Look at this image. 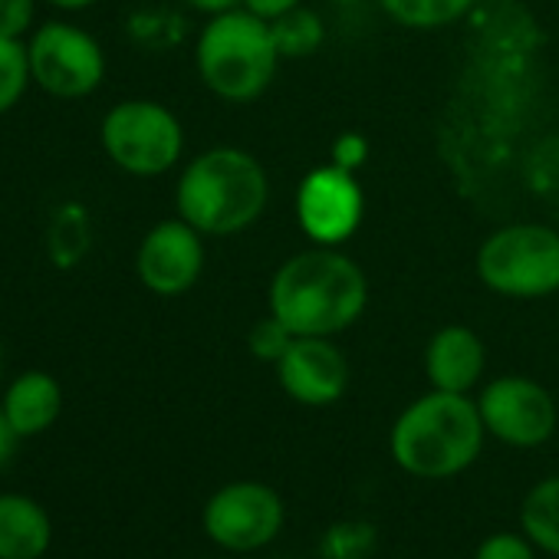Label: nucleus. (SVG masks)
Instances as JSON below:
<instances>
[{
    "instance_id": "393cba45",
    "label": "nucleus",
    "mask_w": 559,
    "mask_h": 559,
    "mask_svg": "<svg viewBox=\"0 0 559 559\" xmlns=\"http://www.w3.org/2000/svg\"><path fill=\"white\" fill-rule=\"evenodd\" d=\"M369 139L362 132H343L336 135L333 148H330V162L346 168V171H359L369 162Z\"/></svg>"
},
{
    "instance_id": "4be33fe9",
    "label": "nucleus",
    "mask_w": 559,
    "mask_h": 559,
    "mask_svg": "<svg viewBox=\"0 0 559 559\" xmlns=\"http://www.w3.org/2000/svg\"><path fill=\"white\" fill-rule=\"evenodd\" d=\"M290 343H294V333L284 323H280L273 313H266L263 320H257L250 326V333H247L250 356L260 359V362H270V366H276L280 359H284V353L290 349Z\"/></svg>"
},
{
    "instance_id": "412c9836",
    "label": "nucleus",
    "mask_w": 559,
    "mask_h": 559,
    "mask_svg": "<svg viewBox=\"0 0 559 559\" xmlns=\"http://www.w3.org/2000/svg\"><path fill=\"white\" fill-rule=\"evenodd\" d=\"M86 237H90L86 211L76 207V204L60 207L57 221L50 224V253H53V260L60 266H73L76 257L86 250Z\"/></svg>"
},
{
    "instance_id": "aec40b11",
    "label": "nucleus",
    "mask_w": 559,
    "mask_h": 559,
    "mask_svg": "<svg viewBox=\"0 0 559 559\" xmlns=\"http://www.w3.org/2000/svg\"><path fill=\"white\" fill-rule=\"evenodd\" d=\"M323 559H369L376 552V526L366 520H343L326 530Z\"/></svg>"
},
{
    "instance_id": "f3484780",
    "label": "nucleus",
    "mask_w": 559,
    "mask_h": 559,
    "mask_svg": "<svg viewBox=\"0 0 559 559\" xmlns=\"http://www.w3.org/2000/svg\"><path fill=\"white\" fill-rule=\"evenodd\" d=\"M376 4L405 31H444L464 21L480 0H376Z\"/></svg>"
},
{
    "instance_id": "20e7f679",
    "label": "nucleus",
    "mask_w": 559,
    "mask_h": 559,
    "mask_svg": "<svg viewBox=\"0 0 559 559\" xmlns=\"http://www.w3.org/2000/svg\"><path fill=\"white\" fill-rule=\"evenodd\" d=\"M280 63L284 60L276 53L270 21L243 8L207 17L194 40V70L204 90L224 103L260 99Z\"/></svg>"
},
{
    "instance_id": "f03ea898",
    "label": "nucleus",
    "mask_w": 559,
    "mask_h": 559,
    "mask_svg": "<svg viewBox=\"0 0 559 559\" xmlns=\"http://www.w3.org/2000/svg\"><path fill=\"white\" fill-rule=\"evenodd\" d=\"M270 204L266 168L237 145L194 155L175 185V211L204 237H234L253 227Z\"/></svg>"
},
{
    "instance_id": "dca6fc26",
    "label": "nucleus",
    "mask_w": 559,
    "mask_h": 559,
    "mask_svg": "<svg viewBox=\"0 0 559 559\" xmlns=\"http://www.w3.org/2000/svg\"><path fill=\"white\" fill-rule=\"evenodd\" d=\"M520 530L536 549L559 559V474L530 487L520 507Z\"/></svg>"
},
{
    "instance_id": "4468645a",
    "label": "nucleus",
    "mask_w": 559,
    "mask_h": 559,
    "mask_svg": "<svg viewBox=\"0 0 559 559\" xmlns=\"http://www.w3.org/2000/svg\"><path fill=\"white\" fill-rule=\"evenodd\" d=\"M0 408L21 438H37L63 415V385L44 369H27L4 389Z\"/></svg>"
},
{
    "instance_id": "1a4fd4ad",
    "label": "nucleus",
    "mask_w": 559,
    "mask_h": 559,
    "mask_svg": "<svg viewBox=\"0 0 559 559\" xmlns=\"http://www.w3.org/2000/svg\"><path fill=\"white\" fill-rule=\"evenodd\" d=\"M477 412L490 438L507 448H539L556 435L559 408L546 385L526 376H500L477 395Z\"/></svg>"
},
{
    "instance_id": "423d86ee",
    "label": "nucleus",
    "mask_w": 559,
    "mask_h": 559,
    "mask_svg": "<svg viewBox=\"0 0 559 559\" xmlns=\"http://www.w3.org/2000/svg\"><path fill=\"white\" fill-rule=\"evenodd\" d=\"M106 158L132 178H158L185 155V126L158 99H122L99 122Z\"/></svg>"
},
{
    "instance_id": "7c9ffc66",
    "label": "nucleus",
    "mask_w": 559,
    "mask_h": 559,
    "mask_svg": "<svg viewBox=\"0 0 559 559\" xmlns=\"http://www.w3.org/2000/svg\"><path fill=\"white\" fill-rule=\"evenodd\" d=\"M326 4H336V8H349V4H356V0H326Z\"/></svg>"
},
{
    "instance_id": "cd10ccee",
    "label": "nucleus",
    "mask_w": 559,
    "mask_h": 559,
    "mask_svg": "<svg viewBox=\"0 0 559 559\" xmlns=\"http://www.w3.org/2000/svg\"><path fill=\"white\" fill-rule=\"evenodd\" d=\"M185 8L204 14V17H214V14H224V11H234L240 8V0H181Z\"/></svg>"
},
{
    "instance_id": "f257e3e1",
    "label": "nucleus",
    "mask_w": 559,
    "mask_h": 559,
    "mask_svg": "<svg viewBox=\"0 0 559 559\" xmlns=\"http://www.w3.org/2000/svg\"><path fill=\"white\" fill-rule=\"evenodd\" d=\"M270 313L294 336L336 340L369 307V276L340 247H310L287 257L270 276Z\"/></svg>"
},
{
    "instance_id": "9b49d317",
    "label": "nucleus",
    "mask_w": 559,
    "mask_h": 559,
    "mask_svg": "<svg viewBox=\"0 0 559 559\" xmlns=\"http://www.w3.org/2000/svg\"><path fill=\"white\" fill-rule=\"evenodd\" d=\"M204 234L191 227L185 217H168L158 221L155 227L145 230L135 250V276L139 284L162 297L175 300L194 290V284L204 273Z\"/></svg>"
},
{
    "instance_id": "bb28decb",
    "label": "nucleus",
    "mask_w": 559,
    "mask_h": 559,
    "mask_svg": "<svg viewBox=\"0 0 559 559\" xmlns=\"http://www.w3.org/2000/svg\"><path fill=\"white\" fill-rule=\"evenodd\" d=\"M24 438L14 431V425L8 421V415H4V408H0V471H4L8 464H11V457L17 454V444H21Z\"/></svg>"
},
{
    "instance_id": "2eb2a0df",
    "label": "nucleus",
    "mask_w": 559,
    "mask_h": 559,
    "mask_svg": "<svg viewBox=\"0 0 559 559\" xmlns=\"http://www.w3.org/2000/svg\"><path fill=\"white\" fill-rule=\"evenodd\" d=\"M53 543L47 507L27 493H0V559H44Z\"/></svg>"
},
{
    "instance_id": "f8f14e48",
    "label": "nucleus",
    "mask_w": 559,
    "mask_h": 559,
    "mask_svg": "<svg viewBox=\"0 0 559 559\" xmlns=\"http://www.w3.org/2000/svg\"><path fill=\"white\" fill-rule=\"evenodd\" d=\"M276 382L294 402L326 408L349 389V359L330 336H294L290 349L276 362Z\"/></svg>"
},
{
    "instance_id": "b1692460",
    "label": "nucleus",
    "mask_w": 559,
    "mask_h": 559,
    "mask_svg": "<svg viewBox=\"0 0 559 559\" xmlns=\"http://www.w3.org/2000/svg\"><path fill=\"white\" fill-rule=\"evenodd\" d=\"M474 559H536V546L530 543L526 533H510V530H503V533H490V536L477 546Z\"/></svg>"
},
{
    "instance_id": "c756f323",
    "label": "nucleus",
    "mask_w": 559,
    "mask_h": 559,
    "mask_svg": "<svg viewBox=\"0 0 559 559\" xmlns=\"http://www.w3.org/2000/svg\"><path fill=\"white\" fill-rule=\"evenodd\" d=\"M4 366H8V356H4V343H0V379H4Z\"/></svg>"
},
{
    "instance_id": "9d476101",
    "label": "nucleus",
    "mask_w": 559,
    "mask_h": 559,
    "mask_svg": "<svg viewBox=\"0 0 559 559\" xmlns=\"http://www.w3.org/2000/svg\"><path fill=\"white\" fill-rule=\"evenodd\" d=\"M297 224L317 247H343L362 224L366 194L356 171L333 162L307 171L297 188Z\"/></svg>"
},
{
    "instance_id": "39448f33",
    "label": "nucleus",
    "mask_w": 559,
    "mask_h": 559,
    "mask_svg": "<svg viewBox=\"0 0 559 559\" xmlns=\"http://www.w3.org/2000/svg\"><path fill=\"white\" fill-rule=\"evenodd\" d=\"M477 280L507 300H546L559 290V230L516 221L490 230L474 257Z\"/></svg>"
},
{
    "instance_id": "ddd939ff",
    "label": "nucleus",
    "mask_w": 559,
    "mask_h": 559,
    "mask_svg": "<svg viewBox=\"0 0 559 559\" xmlns=\"http://www.w3.org/2000/svg\"><path fill=\"white\" fill-rule=\"evenodd\" d=\"M487 369L484 340L461 323L441 326L425 346V376L438 392L471 395Z\"/></svg>"
},
{
    "instance_id": "a211bd4d",
    "label": "nucleus",
    "mask_w": 559,
    "mask_h": 559,
    "mask_svg": "<svg viewBox=\"0 0 559 559\" xmlns=\"http://www.w3.org/2000/svg\"><path fill=\"white\" fill-rule=\"evenodd\" d=\"M270 31H273V44H276V53L280 60H307L313 57L323 40H326V27H323V17L310 8H294L290 14L270 21Z\"/></svg>"
},
{
    "instance_id": "a878e982",
    "label": "nucleus",
    "mask_w": 559,
    "mask_h": 559,
    "mask_svg": "<svg viewBox=\"0 0 559 559\" xmlns=\"http://www.w3.org/2000/svg\"><path fill=\"white\" fill-rule=\"evenodd\" d=\"M304 0H240V8L263 17V21H276V17H284L290 14L294 8H300Z\"/></svg>"
},
{
    "instance_id": "c85d7f7f",
    "label": "nucleus",
    "mask_w": 559,
    "mask_h": 559,
    "mask_svg": "<svg viewBox=\"0 0 559 559\" xmlns=\"http://www.w3.org/2000/svg\"><path fill=\"white\" fill-rule=\"evenodd\" d=\"M44 4H50L60 14H80V11H90L93 4H99V0H44Z\"/></svg>"
},
{
    "instance_id": "6e6552de",
    "label": "nucleus",
    "mask_w": 559,
    "mask_h": 559,
    "mask_svg": "<svg viewBox=\"0 0 559 559\" xmlns=\"http://www.w3.org/2000/svg\"><path fill=\"white\" fill-rule=\"evenodd\" d=\"M284 500L270 484L230 480L207 497L201 526L207 539L227 552H257L284 530Z\"/></svg>"
},
{
    "instance_id": "5701e85b",
    "label": "nucleus",
    "mask_w": 559,
    "mask_h": 559,
    "mask_svg": "<svg viewBox=\"0 0 559 559\" xmlns=\"http://www.w3.org/2000/svg\"><path fill=\"white\" fill-rule=\"evenodd\" d=\"M37 31V0H0V37L27 40Z\"/></svg>"
},
{
    "instance_id": "7ed1b4c3",
    "label": "nucleus",
    "mask_w": 559,
    "mask_h": 559,
    "mask_svg": "<svg viewBox=\"0 0 559 559\" xmlns=\"http://www.w3.org/2000/svg\"><path fill=\"white\" fill-rule=\"evenodd\" d=\"M484 418L477 399L457 392H425L392 425V461L421 480H448L464 474L484 451Z\"/></svg>"
},
{
    "instance_id": "0eeeda50",
    "label": "nucleus",
    "mask_w": 559,
    "mask_h": 559,
    "mask_svg": "<svg viewBox=\"0 0 559 559\" xmlns=\"http://www.w3.org/2000/svg\"><path fill=\"white\" fill-rule=\"evenodd\" d=\"M27 60L34 86L53 99H86L106 80L103 44L70 21L37 24L27 37Z\"/></svg>"
},
{
    "instance_id": "6ab92c4d",
    "label": "nucleus",
    "mask_w": 559,
    "mask_h": 559,
    "mask_svg": "<svg viewBox=\"0 0 559 559\" xmlns=\"http://www.w3.org/2000/svg\"><path fill=\"white\" fill-rule=\"evenodd\" d=\"M34 86L31 60H27V40L0 37V116L17 109V103Z\"/></svg>"
}]
</instances>
